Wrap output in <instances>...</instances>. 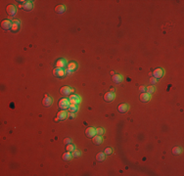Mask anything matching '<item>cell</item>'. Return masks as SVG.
Returning a JSON list of instances; mask_svg holds the SVG:
<instances>
[{
  "instance_id": "obj_18",
  "label": "cell",
  "mask_w": 184,
  "mask_h": 176,
  "mask_svg": "<svg viewBox=\"0 0 184 176\" xmlns=\"http://www.w3.org/2000/svg\"><path fill=\"white\" fill-rule=\"evenodd\" d=\"M65 10H66V7L64 5H61V4L58 5V6H56V8H55L56 13H58V14H63L65 12Z\"/></svg>"
},
{
  "instance_id": "obj_16",
  "label": "cell",
  "mask_w": 184,
  "mask_h": 176,
  "mask_svg": "<svg viewBox=\"0 0 184 176\" xmlns=\"http://www.w3.org/2000/svg\"><path fill=\"white\" fill-rule=\"evenodd\" d=\"M115 99V94L114 92H107L105 95H104V100L106 102H112V101Z\"/></svg>"
},
{
  "instance_id": "obj_27",
  "label": "cell",
  "mask_w": 184,
  "mask_h": 176,
  "mask_svg": "<svg viewBox=\"0 0 184 176\" xmlns=\"http://www.w3.org/2000/svg\"><path fill=\"white\" fill-rule=\"evenodd\" d=\"M11 30H12L13 32H17V31H19V30H20V25L13 24L12 27H11Z\"/></svg>"
},
{
  "instance_id": "obj_1",
  "label": "cell",
  "mask_w": 184,
  "mask_h": 176,
  "mask_svg": "<svg viewBox=\"0 0 184 176\" xmlns=\"http://www.w3.org/2000/svg\"><path fill=\"white\" fill-rule=\"evenodd\" d=\"M70 105H71L70 100L67 99V98H63V99H61V100L59 101V104H58L59 108H60L61 110H63V111L68 110V109L70 108Z\"/></svg>"
},
{
  "instance_id": "obj_4",
  "label": "cell",
  "mask_w": 184,
  "mask_h": 176,
  "mask_svg": "<svg viewBox=\"0 0 184 176\" xmlns=\"http://www.w3.org/2000/svg\"><path fill=\"white\" fill-rule=\"evenodd\" d=\"M74 90L70 87V86H63L61 89H60V93L63 95V96H70V94L73 92Z\"/></svg>"
},
{
  "instance_id": "obj_35",
  "label": "cell",
  "mask_w": 184,
  "mask_h": 176,
  "mask_svg": "<svg viewBox=\"0 0 184 176\" xmlns=\"http://www.w3.org/2000/svg\"><path fill=\"white\" fill-rule=\"evenodd\" d=\"M71 74H72V71H71V70H69V69H68V70H67V71H66V75H71Z\"/></svg>"
},
{
  "instance_id": "obj_10",
  "label": "cell",
  "mask_w": 184,
  "mask_h": 176,
  "mask_svg": "<svg viewBox=\"0 0 184 176\" xmlns=\"http://www.w3.org/2000/svg\"><path fill=\"white\" fill-rule=\"evenodd\" d=\"M44 96H45V97H44V99L42 100V104H43V106H44V107H50L53 103V99L51 98V97H49L47 94H45Z\"/></svg>"
},
{
  "instance_id": "obj_12",
  "label": "cell",
  "mask_w": 184,
  "mask_h": 176,
  "mask_svg": "<svg viewBox=\"0 0 184 176\" xmlns=\"http://www.w3.org/2000/svg\"><path fill=\"white\" fill-rule=\"evenodd\" d=\"M118 110H119V112H120L121 114H125V113H127V111H128V105L125 104V103H122V104H120Z\"/></svg>"
},
{
  "instance_id": "obj_26",
  "label": "cell",
  "mask_w": 184,
  "mask_h": 176,
  "mask_svg": "<svg viewBox=\"0 0 184 176\" xmlns=\"http://www.w3.org/2000/svg\"><path fill=\"white\" fill-rule=\"evenodd\" d=\"M172 154L173 155H179V154H181V149L179 148V147H174L173 149H172Z\"/></svg>"
},
{
  "instance_id": "obj_13",
  "label": "cell",
  "mask_w": 184,
  "mask_h": 176,
  "mask_svg": "<svg viewBox=\"0 0 184 176\" xmlns=\"http://www.w3.org/2000/svg\"><path fill=\"white\" fill-rule=\"evenodd\" d=\"M22 7H23V9H24L26 12H28V11H31V10H32L33 4H32L31 1H26V3H24V4L22 5Z\"/></svg>"
},
{
  "instance_id": "obj_30",
  "label": "cell",
  "mask_w": 184,
  "mask_h": 176,
  "mask_svg": "<svg viewBox=\"0 0 184 176\" xmlns=\"http://www.w3.org/2000/svg\"><path fill=\"white\" fill-rule=\"evenodd\" d=\"M71 142H72L71 138H65V139H64V143H65L66 145H69V144H71Z\"/></svg>"
},
{
  "instance_id": "obj_19",
  "label": "cell",
  "mask_w": 184,
  "mask_h": 176,
  "mask_svg": "<svg viewBox=\"0 0 184 176\" xmlns=\"http://www.w3.org/2000/svg\"><path fill=\"white\" fill-rule=\"evenodd\" d=\"M105 157H106L105 153H98L96 155V160L97 161H103L105 159Z\"/></svg>"
},
{
  "instance_id": "obj_9",
  "label": "cell",
  "mask_w": 184,
  "mask_h": 176,
  "mask_svg": "<svg viewBox=\"0 0 184 176\" xmlns=\"http://www.w3.org/2000/svg\"><path fill=\"white\" fill-rule=\"evenodd\" d=\"M139 99H140L141 102H143V103H147V102L150 101L151 96H150V94H148L147 92H142V93L140 94V96H139Z\"/></svg>"
},
{
  "instance_id": "obj_14",
  "label": "cell",
  "mask_w": 184,
  "mask_h": 176,
  "mask_svg": "<svg viewBox=\"0 0 184 176\" xmlns=\"http://www.w3.org/2000/svg\"><path fill=\"white\" fill-rule=\"evenodd\" d=\"M56 66H57V68L64 69V68H66V67L68 66V64H67V61H66L65 59H59V60L56 62Z\"/></svg>"
},
{
  "instance_id": "obj_2",
  "label": "cell",
  "mask_w": 184,
  "mask_h": 176,
  "mask_svg": "<svg viewBox=\"0 0 184 176\" xmlns=\"http://www.w3.org/2000/svg\"><path fill=\"white\" fill-rule=\"evenodd\" d=\"M95 135H96V129H95L94 127L89 126V127L86 128V130H85V136H86L87 138H91V139H92Z\"/></svg>"
},
{
  "instance_id": "obj_11",
  "label": "cell",
  "mask_w": 184,
  "mask_h": 176,
  "mask_svg": "<svg viewBox=\"0 0 184 176\" xmlns=\"http://www.w3.org/2000/svg\"><path fill=\"white\" fill-rule=\"evenodd\" d=\"M164 72L163 69H156L153 73V77L158 79V78H162L164 76Z\"/></svg>"
},
{
  "instance_id": "obj_5",
  "label": "cell",
  "mask_w": 184,
  "mask_h": 176,
  "mask_svg": "<svg viewBox=\"0 0 184 176\" xmlns=\"http://www.w3.org/2000/svg\"><path fill=\"white\" fill-rule=\"evenodd\" d=\"M6 12H7V14L9 16H15L16 13H17V8L14 5H12V4L11 5H8L6 7Z\"/></svg>"
},
{
  "instance_id": "obj_34",
  "label": "cell",
  "mask_w": 184,
  "mask_h": 176,
  "mask_svg": "<svg viewBox=\"0 0 184 176\" xmlns=\"http://www.w3.org/2000/svg\"><path fill=\"white\" fill-rule=\"evenodd\" d=\"M13 24L20 25V21H18V20H13Z\"/></svg>"
},
{
  "instance_id": "obj_8",
  "label": "cell",
  "mask_w": 184,
  "mask_h": 176,
  "mask_svg": "<svg viewBox=\"0 0 184 176\" xmlns=\"http://www.w3.org/2000/svg\"><path fill=\"white\" fill-rule=\"evenodd\" d=\"M12 25H12L11 21H9V20H3L2 23H1V27H2L4 30H9V29H11Z\"/></svg>"
},
{
  "instance_id": "obj_23",
  "label": "cell",
  "mask_w": 184,
  "mask_h": 176,
  "mask_svg": "<svg viewBox=\"0 0 184 176\" xmlns=\"http://www.w3.org/2000/svg\"><path fill=\"white\" fill-rule=\"evenodd\" d=\"M76 150V147H75V145H73V144H69V145H67V147H66V151L67 152H74Z\"/></svg>"
},
{
  "instance_id": "obj_3",
  "label": "cell",
  "mask_w": 184,
  "mask_h": 176,
  "mask_svg": "<svg viewBox=\"0 0 184 176\" xmlns=\"http://www.w3.org/2000/svg\"><path fill=\"white\" fill-rule=\"evenodd\" d=\"M53 76L56 77H64L66 76V72L64 71V69H60V68H56L53 70Z\"/></svg>"
},
{
  "instance_id": "obj_17",
  "label": "cell",
  "mask_w": 184,
  "mask_h": 176,
  "mask_svg": "<svg viewBox=\"0 0 184 176\" xmlns=\"http://www.w3.org/2000/svg\"><path fill=\"white\" fill-rule=\"evenodd\" d=\"M112 79H113V81L115 82V83H121L123 79V76H121V75H114L113 76V77H112Z\"/></svg>"
},
{
  "instance_id": "obj_29",
  "label": "cell",
  "mask_w": 184,
  "mask_h": 176,
  "mask_svg": "<svg viewBox=\"0 0 184 176\" xmlns=\"http://www.w3.org/2000/svg\"><path fill=\"white\" fill-rule=\"evenodd\" d=\"M104 153H105V155H107V156H110V155L113 154V149L112 148H106Z\"/></svg>"
},
{
  "instance_id": "obj_7",
  "label": "cell",
  "mask_w": 184,
  "mask_h": 176,
  "mask_svg": "<svg viewBox=\"0 0 184 176\" xmlns=\"http://www.w3.org/2000/svg\"><path fill=\"white\" fill-rule=\"evenodd\" d=\"M67 117H68V114H67L66 111H63V110H62V111H60V112L57 114V118H58V120H60V121L66 120Z\"/></svg>"
},
{
  "instance_id": "obj_15",
  "label": "cell",
  "mask_w": 184,
  "mask_h": 176,
  "mask_svg": "<svg viewBox=\"0 0 184 176\" xmlns=\"http://www.w3.org/2000/svg\"><path fill=\"white\" fill-rule=\"evenodd\" d=\"M92 142H93V144H95V145H101L102 142H103V138H102V136H100V135H95V136L92 138Z\"/></svg>"
},
{
  "instance_id": "obj_24",
  "label": "cell",
  "mask_w": 184,
  "mask_h": 176,
  "mask_svg": "<svg viewBox=\"0 0 184 176\" xmlns=\"http://www.w3.org/2000/svg\"><path fill=\"white\" fill-rule=\"evenodd\" d=\"M146 92L148 93V94H153L154 92H155V87L154 86H148V87H146Z\"/></svg>"
},
{
  "instance_id": "obj_25",
  "label": "cell",
  "mask_w": 184,
  "mask_h": 176,
  "mask_svg": "<svg viewBox=\"0 0 184 176\" xmlns=\"http://www.w3.org/2000/svg\"><path fill=\"white\" fill-rule=\"evenodd\" d=\"M104 132H105V130H104L102 127H98V128H96V135H100V136H102V135H104Z\"/></svg>"
},
{
  "instance_id": "obj_21",
  "label": "cell",
  "mask_w": 184,
  "mask_h": 176,
  "mask_svg": "<svg viewBox=\"0 0 184 176\" xmlns=\"http://www.w3.org/2000/svg\"><path fill=\"white\" fill-rule=\"evenodd\" d=\"M77 68H78V64L75 63V62H71V63L68 65V69L71 70V71H74V70H76Z\"/></svg>"
},
{
  "instance_id": "obj_6",
  "label": "cell",
  "mask_w": 184,
  "mask_h": 176,
  "mask_svg": "<svg viewBox=\"0 0 184 176\" xmlns=\"http://www.w3.org/2000/svg\"><path fill=\"white\" fill-rule=\"evenodd\" d=\"M69 100H70V103L73 104V105H79L81 99H80V97L79 95H71L69 97Z\"/></svg>"
},
{
  "instance_id": "obj_33",
  "label": "cell",
  "mask_w": 184,
  "mask_h": 176,
  "mask_svg": "<svg viewBox=\"0 0 184 176\" xmlns=\"http://www.w3.org/2000/svg\"><path fill=\"white\" fill-rule=\"evenodd\" d=\"M68 116H69V117H71V118H74V117H75V113H71V112H70Z\"/></svg>"
},
{
  "instance_id": "obj_31",
  "label": "cell",
  "mask_w": 184,
  "mask_h": 176,
  "mask_svg": "<svg viewBox=\"0 0 184 176\" xmlns=\"http://www.w3.org/2000/svg\"><path fill=\"white\" fill-rule=\"evenodd\" d=\"M139 90L141 92H146V87L144 85H141V86H139Z\"/></svg>"
},
{
  "instance_id": "obj_20",
  "label": "cell",
  "mask_w": 184,
  "mask_h": 176,
  "mask_svg": "<svg viewBox=\"0 0 184 176\" xmlns=\"http://www.w3.org/2000/svg\"><path fill=\"white\" fill-rule=\"evenodd\" d=\"M73 157V155L71 152H66L65 154H63V159L64 160H71Z\"/></svg>"
},
{
  "instance_id": "obj_22",
  "label": "cell",
  "mask_w": 184,
  "mask_h": 176,
  "mask_svg": "<svg viewBox=\"0 0 184 176\" xmlns=\"http://www.w3.org/2000/svg\"><path fill=\"white\" fill-rule=\"evenodd\" d=\"M69 112H71V113H77L78 112V105L71 104L70 105V108H69Z\"/></svg>"
},
{
  "instance_id": "obj_28",
  "label": "cell",
  "mask_w": 184,
  "mask_h": 176,
  "mask_svg": "<svg viewBox=\"0 0 184 176\" xmlns=\"http://www.w3.org/2000/svg\"><path fill=\"white\" fill-rule=\"evenodd\" d=\"M72 155H73V156L78 157V156H81V153H80V151H79V150H75L74 152H72Z\"/></svg>"
},
{
  "instance_id": "obj_32",
  "label": "cell",
  "mask_w": 184,
  "mask_h": 176,
  "mask_svg": "<svg viewBox=\"0 0 184 176\" xmlns=\"http://www.w3.org/2000/svg\"><path fill=\"white\" fill-rule=\"evenodd\" d=\"M150 81H151V83L154 84V83L157 82V78H155V77H151V78H150Z\"/></svg>"
}]
</instances>
